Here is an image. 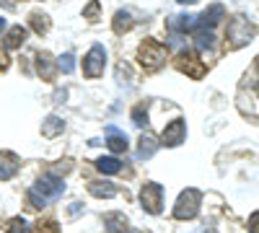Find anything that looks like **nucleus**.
<instances>
[{"label": "nucleus", "mask_w": 259, "mask_h": 233, "mask_svg": "<svg viewBox=\"0 0 259 233\" xmlns=\"http://www.w3.org/2000/svg\"><path fill=\"white\" fill-rule=\"evenodd\" d=\"M80 210H83V205L80 202H73L70 205V215H80Z\"/></svg>", "instance_id": "obj_29"}, {"label": "nucleus", "mask_w": 259, "mask_h": 233, "mask_svg": "<svg viewBox=\"0 0 259 233\" xmlns=\"http://www.w3.org/2000/svg\"><path fill=\"white\" fill-rule=\"evenodd\" d=\"M89 192L94 197H106V200H109V197L117 195V187H112L109 181H91L89 184Z\"/></svg>", "instance_id": "obj_18"}, {"label": "nucleus", "mask_w": 259, "mask_h": 233, "mask_svg": "<svg viewBox=\"0 0 259 233\" xmlns=\"http://www.w3.org/2000/svg\"><path fill=\"white\" fill-rule=\"evenodd\" d=\"M57 68H60L62 73H73V70H75V55H73V52H65V55L57 60Z\"/></svg>", "instance_id": "obj_23"}, {"label": "nucleus", "mask_w": 259, "mask_h": 233, "mask_svg": "<svg viewBox=\"0 0 259 233\" xmlns=\"http://www.w3.org/2000/svg\"><path fill=\"white\" fill-rule=\"evenodd\" d=\"M249 233H259V210L249 218Z\"/></svg>", "instance_id": "obj_28"}, {"label": "nucleus", "mask_w": 259, "mask_h": 233, "mask_svg": "<svg viewBox=\"0 0 259 233\" xmlns=\"http://www.w3.org/2000/svg\"><path fill=\"white\" fill-rule=\"evenodd\" d=\"M36 70H39V75L45 78V80H52L55 78V65H52V57L47 52H41L36 57Z\"/></svg>", "instance_id": "obj_17"}, {"label": "nucleus", "mask_w": 259, "mask_h": 233, "mask_svg": "<svg viewBox=\"0 0 259 233\" xmlns=\"http://www.w3.org/2000/svg\"><path fill=\"white\" fill-rule=\"evenodd\" d=\"M106 135H109V137H106V145H109L114 153H124L127 148H130L127 135H122V132L117 130V127H109V130H106Z\"/></svg>", "instance_id": "obj_13"}, {"label": "nucleus", "mask_w": 259, "mask_h": 233, "mask_svg": "<svg viewBox=\"0 0 259 233\" xmlns=\"http://www.w3.org/2000/svg\"><path fill=\"white\" fill-rule=\"evenodd\" d=\"M177 3H182V6H187V3H197V0H177Z\"/></svg>", "instance_id": "obj_31"}, {"label": "nucleus", "mask_w": 259, "mask_h": 233, "mask_svg": "<svg viewBox=\"0 0 259 233\" xmlns=\"http://www.w3.org/2000/svg\"><path fill=\"white\" fill-rule=\"evenodd\" d=\"M133 29V16H130L127 11H119L117 16H114V31L117 34H124V31H130Z\"/></svg>", "instance_id": "obj_21"}, {"label": "nucleus", "mask_w": 259, "mask_h": 233, "mask_svg": "<svg viewBox=\"0 0 259 233\" xmlns=\"http://www.w3.org/2000/svg\"><path fill=\"white\" fill-rule=\"evenodd\" d=\"M168 29L177 31V34H187L197 29V16H189V13H179V16H171L168 18Z\"/></svg>", "instance_id": "obj_9"}, {"label": "nucleus", "mask_w": 259, "mask_h": 233, "mask_svg": "<svg viewBox=\"0 0 259 233\" xmlns=\"http://www.w3.org/2000/svg\"><path fill=\"white\" fill-rule=\"evenodd\" d=\"M83 16H85V18H91V21H96V16H99V0H91V3L85 6Z\"/></svg>", "instance_id": "obj_27"}, {"label": "nucleus", "mask_w": 259, "mask_h": 233, "mask_svg": "<svg viewBox=\"0 0 259 233\" xmlns=\"http://www.w3.org/2000/svg\"><path fill=\"white\" fill-rule=\"evenodd\" d=\"M6 29V18H0V31H3Z\"/></svg>", "instance_id": "obj_32"}, {"label": "nucleus", "mask_w": 259, "mask_h": 233, "mask_svg": "<svg viewBox=\"0 0 259 233\" xmlns=\"http://www.w3.org/2000/svg\"><path fill=\"white\" fill-rule=\"evenodd\" d=\"M65 130V122L60 119V117H47L45 122H41V135H45V137H55V135H60Z\"/></svg>", "instance_id": "obj_16"}, {"label": "nucleus", "mask_w": 259, "mask_h": 233, "mask_svg": "<svg viewBox=\"0 0 259 233\" xmlns=\"http://www.w3.org/2000/svg\"><path fill=\"white\" fill-rule=\"evenodd\" d=\"M62 195H65V181L57 174H45L29 189V205L31 207H47V205L57 202Z\"/></svg>", "instance_id": "obj_1"}, {"label": "nucleus", "mask_w": 259, "mask_h": 233, "mask_svg": "<svg viewBox=\"0 0 259 233\" xmlns=\"http://www.w3.org/2000/svg\"><path fill=\"white\" fill-rule=\"evenodd\" d=\"M226 16V11H223V6L221 3H212L200 18H197V29H212L215 24H218V21Z\"/></svg>", "instance_id": "obj_10"}, {"label": "nucleus", "mask_w": 259, "mask_h": 233, "mask_svg": "<svg viewBox=\"0 0 259 233\" xmlns=\"http://www.w3.org/2000/svg\"><path fill=\"white\" fill-rule=\"evenodd\" d=\"M194 47H197L200 52H210V50L215 47V34H212V29H197Z\"/></svg>", "instance_id": "obj_15"}, {"label": "nucleus", "mask_w": 259, "mask_h": 233, "mask_svg": "<svg viewBox=\"0 0 259 233\" xmlns=\"http://www.w3.org/2000/svg\"><path fill=\"white\" fill-rule=\"evenodd\" d=\"M140 202L148 213L158 215L161 213V205H163V187L156 184V181H148L143 189H140Z\"/></svg>", "instance_id": "obj_6"}, {"label": "nucleus", "mask_w": 259, "mask_h": 233, "mask_svg": "<svg viewBox=\"0 0 259 233\" xmlns=\"http://www.w3.org/2000/svg\"><path fill=\"white\" fill-rule=\"evenodd\" d=\"M31 26H34L36 34H45L50 29V18L45 13H31Z\"/></svg>", "instance_id": "obj_22"}, {"label": "nucleus", "mask_w": 259, "mask_h": 233, "mask_svg": "<svg viewBox=\"0 0 259 233\" xmlns=\"http://www.w3.org/2000/svg\"><path fill=\"white\" fill-rule=\"evenodd\" d=\"M254 34H256V26L251 24L246 16H233V18L228 21V31H226V36H228V44H231L233 50L246 47L249 41L254 39Z\"/></svg>", "instance_id": "obj_2"}, {"label": "nucleus", "mask_w": 259, "mask_h": 233, "mask_svg": "<svg viewBox=\"0 0 259 233\" xmlns=\"http://www.w3.org/2000/svg\"><path fill=\"white\" fill-rule=\"evenodd\" d=\"M24 41H26V29H24V26H13V29L8 31V36H6V47H8V50H18Z\"/></svg>", "instance_id": "obj_20"}, {"label": "nucleus", "mask_w": 259, "mask_h": 233, "mask_svg": "<svg viewBox=\"0 0 259 233\" xmlns=\"http://www.w3.org/2000/svg\"><path fill=\"white\" fill-rule=\"evenodd\" d=\"M6 233H29V223L24 220V218H13L11 223H8V230Z\"/></svg>", "instance_id": "obj_25"}, {"label": "nucleus", "mask_w": 259, "mask_h": 233, "mask_svg": "<svg viewBox=\"0 0 259 233\" xmlns=\"http://www.w3.org/2000/svg\"><path fill=\"white\" fill-rule=\"evenodd\" d=\"M166 55H168V50L161 44V41H156V39H145L143 44H140V50H138V60H140V65L145 68V70H158L163 62H166Z\"/></svg>", "instance_id": "obj_3"}, {"label": "nucleus", "mask_w": 259, "mask_h": 233, "mask_svg": "<svg viewBox=\"0 0 259 233\" xmlns=\"http://www.w3.org/2000/svg\"><path fill=\"white\" fill-rule=\"evenodd\" d=\"M158 145L161 143H156V137L153 135H143L140 137V145H138V161H148V158H153L156 156V151H158Z\"/></svg>", "instance_id": "obj_12"}, {"label": "nucleus", "mask_w": 259, "mask_h": 233, "mask_svg": "<svg viewBox=\"0 0 259 233\" xmlns=\"http://www.w3.org/2000/svg\"><path fill=\"white\" fill-rule=\"evenodd\" d=\"M184 137H187V124H184V119H174L171 124H166V127H163V135H161L163 145H168V148L182 145Z\"/></svg>", "instance_id": "obj_8"}, {"label": "nucleus", "mask_w": 259, "mask_h": 233, "mask_svg": "<svg viewBox=\"0 0 259 233\" xmlns=\"http://www.w3.org/2000/svg\"><path fill=\"white\" fill-rule=\"evenodd\" d=\"M104 225H106V230L109 233H127V218L122 215V213H106L104 215Z\"/></svg>", "instance_id": "obj_14"}, {"label": "nucleus", "mask_w": 259, "mask_h": 233, "mask_svg": "<svg viewBox=\"0 0 259 233\" xmlns=\"http://www.w3.org/2000/svg\"><path fill=\"white\" fill-rule=\"evenodd\" d=\"M96 168H99L101 174H119V171H122V163H119V158H114V156H104V158L96 161Z\"/></svg>", "instance_id": "obj_19"}, {"label": "nucleus", "mask_w": 259, "mask_h": 233, "mask_svg": "<svg viewBox=\"0 0 259 233\" xmlns=\"http://www.w3.org/2000/svg\"><path fill=\"white\" fill-rule=\"evenodd\" d=\"M31 233H60V225H57L55 220H41V223L34 225Z\"/></svg>", "instance_id": "obj_24"}, {"label": "nucleus", "mask_w": 259, "mask_h": 233, "mask_svg": "<svg viewBox=\"0 0 259 233\" xmlns=\"http://www.w3.org/2000/svg\"><path fill=\"white\" fill-rule=\"evenodd\" d=\"M8 65V55H6V50H0V68H6Z\"/></svg>", "instance_id": "obj_30"}, {"label": "nucleus", "mask_w": 259, "mask_h": 233, "mask_svg": "<svg viewBox=\"0 0 259 233\" xmlns=\"http://www.w3.org/2000/svg\"><path fill=\"white\" fill-rule=\"evenodd\" d=\"M18 171V158L13 153H0V181L13 179Z\"/></svg>", "instance_id": "obj_11"}, {"label": "nucleus", "mask_w": 259, "mask_h": 233, "mask_svg": "<svg viewBox=\"0 0 259 233\" xmlns=\"http://www.w3.org/2000/svg\"><path fill=\"white\" fill-rule=\"evenodd\" d=\"M104 65H106V50L101 44H94L89 50V55H85L83 60V73L85 78H99L104 75Z\"/></svg>", "instance_id": "obj_5"}, {"label": "nucleus", "mask_w": 259, "mask_h": 233, "mask_svg": "<svg viewBox=\"0 0 259 233\" xmlns=\"http://www.w3.org/2000/svg\"><path fill=\"white\" fill-rule=\"evenodd\" d=\"M177 68H179L182 73H187L189 78H194V80L205 78V73H207L205 62H202L197 55H194V52H182L179 60H177Z\"/></svg>", "instance_id": "obj_7"}, {"label": "nucleus", "mask_w": 259, "mask_h": 233, "mask_svg": "<svg viewBox=\"0 0 259 233\" xmlns=\"http://www.w3.org/2000/svg\"><path fill=\"white\" fill-rule=\"evenodd\" d=\"M200 202H202V195L197 189H184L177 200V205H174V218L177 220H192L200 213Z\"/></svg>", "instance_id": "obj_4"}, {"label": "nucleus", "mask_w": 259, "mask_h": 233, "mask_svg": "<svg viewBox=\"0 0 259 233\" xmlns=\"http://www.w3.org/2000/svg\"><path fill=\"white\" fill-rule=\"evenodd\" d=\"M133 122H135L138 127L148 124V109H145V107H138V109L133 112Z\"/></svg>", "instance_id": "obj_26"}]
</instances>
